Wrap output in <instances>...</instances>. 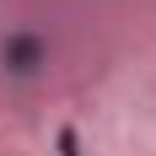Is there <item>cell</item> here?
I'll list each match as a JSON object with an SVG mask.
<instances>
[{"mask_svg": "<svg viewBox=\"0 0 156 156\" xmlns=\"http://www.w3.org/2000/svg\"><path fill=\"white\" fill-rule=\"evenodd\" d=\"M43 65H48V38L38 27H11L5 38H0V70H5V76L32 81Z\"/></svg>", "mask_w": 156, "mask_h": 156, "instance_id": "obj_1", "label": "cell"}, {"mask_svg": "<svg viewBox=\"0 0 156 156\" xmlns=\"http://www.w3.org/2000/svg\"><path fill=\"white\" fill-rule=\"evenodd\" d=\"M59 156H81V135L76 129H59Z\"/></svg>", "mask_w": 156, "mask_h": 156, "instance_id": "obj_2", "label": "cell"}]
</instances>
